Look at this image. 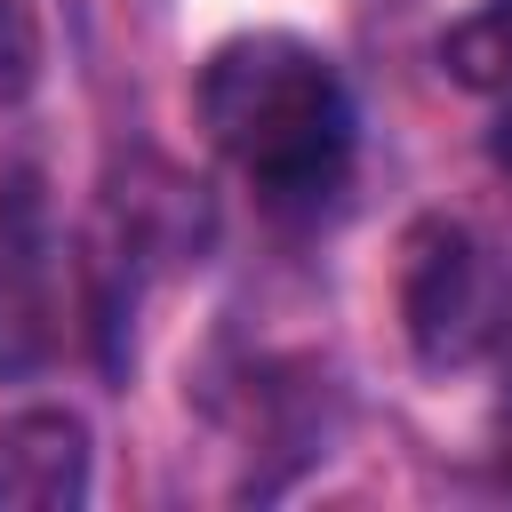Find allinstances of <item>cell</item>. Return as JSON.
Returning <instances> with one entry per match:
<instances>
[{"label": "cell", "mask_w": 512, "mask_h": 512, "mask_svg": "<svg viewBox=\"0 0 512 512\" xmlns=\"http://www.w3.org/2000/svg\"><path fill=\"white\" fill-rule=\"evenodd\" d=\"M208 144L248 176L272 216H320L352 184L360 112L344 72L296 32H240L192 80Z\"/></svg>", "instance_id": "6da1fadb"}, {"label": "cell", "mask_w": 512, "mask_h": 512, "mask_svg": "<svg viewBox=\"0 0 512 512\" xmlns=\"http://www.w3.org/2000/svg\"><path fill=\"white\" fill-rule=\"evenodd\" d=\"M440 64H448V80H464L480 96H504L512 88V0H480L440 40Z\"/></svg>", "instance_id": "5b68a950"}, {"label": "cell", "mask_w": 512, "mask_h": 512, "mask_svg": "<svg viewBox=\"0 0 512 512\" xmlns=\"http://www.w3.org/2000/svg\"><path fill=\"white\" fill-rule=\"evenodd\" d=\"M40 80V16L32 0H0V104H24Z\"/></svg>", "instance_id": "8992f818"}, {"label": "cell", "mask_w": 512, "mask_h": 512, "mask_svg": "<svg viewBox=\"0 0 512 512\" xmlns=\"http://www.w3.org/2000/svg\"><path fill=\"white\" fill-rule=\"evenodd\" d=\"M400 328L424 368H472L512 336V280L496 272L488 240L432 216L408 232L400 264Z\"/></svg>", "instance_id": "7a4b0ae2"}, {"label": "cell", "mask_w": 512, "mask_h": 512, "mask_svg": "<svg viewBox=\"0 0 512 512\" xmlns=\"http://www.w3.org/2000/svg\"><path fill=\"white\" fill-rule=\"evenodd\" d=\"M88 424L72 408L0 416V512H72L88 504Z\"/></svg>", "instance_id": "277c9868"}, {"label": "cell", "mask_w": 512, "mask_h": 512, "mask_svg": "<svg viewBox=\"0 0 512 512\" xmlns=\"http://www.w3.org/2000/svg\"><path fill=\"white\" fill-rule=\"evenodd\" d=\"M504 480H512V456H504Z\"/></svg>", "instance_id": "ba28073f"}, {"label": "cell", "mask_w": 512, "mask_h": 512, "mask_svg": "<svg viewBox=\"0 0 512 512\" xmlns=\"http://www.w3.org/2000/svg\"><path fill=\"white\" fill-rule=\"evenodd\" d=\"M488 160L512 176V88H504V112H496V128H488Z\"/></svg>", "instance_id": "52a82bcc"}, {"label": "cell", "mask_w": 512, "mask_h": 512, "mask_svg": "<svg viewBox=\"0 0 512 512\" xmlns=\"http://www.w3.org/2000/svg\"><path fill=\"white\" fill-rule=\"evenodd\" d=\"M64 344V240L32 168H0V384Z\"/></svg>", "instance_id": "3957f363"}]
</instances>
